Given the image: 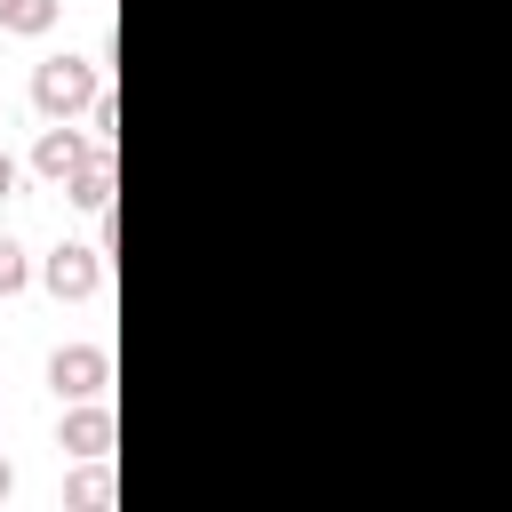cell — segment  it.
<instances>
[{
	"mask_svg": "<svg viewBox=\"0 0 512 512\" xmlns=\"http://www.w3.org/2000/svg\"><path fill=\"white\" fill-rule=\"evenodd\" d=\"M96 96H104L96 56H48V64L32 72V104H40V120H80Z\"/></svg>",
	"mask_w": 512,
	"mask_h": 512,
	"instance_id": "obj_1",
	"label": "cell"
},
{
	"mask_svg": "<svg viewBox=\"0 0 512 512\" xmlns=\"http://www.w3.org/2000/svg\"><path fill=\"white\" fill-rule=\"evenodd\" d=\"M96 152H112V144H96V128L80 136L72 120H48V128H40V144H32V176L64 192V184H72V176H80V168H88Z\"/></svg>",
	"mask_w": 512,
	"mask_h": 512,
	"instance_id": "obj_2",
	"label": "cell"
},
{
	"mask_svg": "<svg viewBox=\"0 0 512 512\" xmlns=\"http://www.w3.org/2000/svg\"><path fill=\"white\" fill-rule=\"evenodd\" d=\"M104 256H112V248H80V240H56V248L40 256V288H48L56 304H80V296H96V288H104Z\"/></svg>",
	"mask_w": 512,
	"mask_h": 512,
	"instance_id": "obj_3",
	"label": "cell"
},
{
	"mask_svg": "<svg viewBox=\"0 0 512 512\" xmlns=\"http://www.w3.org/2000/svg\"><path fill=\"white\" fill-rule=\"evenodd\" d=\"M48 384H56V400H104L112 352H104V344H56V352H48Z\"/></svg>",
	"mask_w": 512,
	"mask_h": 512,
	"instance_id": "obj_4",
	"label": "cell"
},
{
	"mask_svg": "<svg viewBox=\"0 0 512 512\" xmlns=\"http://www.w3.org/2000/svg\"><path fill=\"white\" fill-rule=\"evenodd\" d=\"M56 448L80 456V464H88V456H112V408H104V400H72V416L56 424Z\"/></svg>",
	"mask_w": 512,
	"mask_h": 512,
	"instance_id": "obj_5",
	"label": "cell"
},
{
	"mask_svg": "<svg viewBox=\"0 0 512 512\" xmlns=\"http://www.w3.org/2000/svg\"><path fill=\"white\" fill-rule=\"evenodd\" d=\"M64 200H72V208H88V216H112V152H96V160L64 184Z\"/></svg>",
	"mask_w": 512,
	"mask_h": 512,
	"instance_id": "obj_6",
	"label": "cell"
},
{
	"mask_svg": "<svg viewBox=\"0 0 512 512\" xmlns=\"http://www.w3.org/2000/svg\"><path fill=\"white\" fill-rule=\"evenodd\" d=\"M56 8H64V0H0V32H24V40H40V32L56 24Z\"/></svg>",
	"mask_w": 512,
	"mask_h": 512,
	"instance_id": "obj_7",
	"label": "cell"
},
{
	"mask_svg": "<svg viewBox=\"0 0 512 512\" xmlns=\"http://www.w3.org/2000/svg\"><path fill=\"white\" fill-rule=\"evenodd\" d=\"M64 504H72V512H96V504H112V472H104V456H88V472L64 488Z\"/></svg>",
	"mask_w": 512,
	"mask_h": 512,
	"instance_id": "obj_8",
	"label": "cell"
},
{
	"mask_svg": "<svg viewBox=\"0 0 512 512\" xmlns=\"http://www.w3.org/2000/svg\"><path fill=\"white\" fill-rule=\"evenodd\" d=\"M24 280H32V256L16 232H0V296H24Z\"/></svg>",
	"mask_w": 512,
	"mask_h": 512,
	"instance_id": "obj_9",
	"label": "cell"
},
{
	"mask_svg": "<svg viewBox=\"0 0 512 512\" xmlns=\"http://www.w3.org/2000/svg\"><path fill=\"white\" fill-rule=\"evenodd\" d=\"M88 128H96V144H112V136H120V104L96 96V104H88Z\"/></svg>",
	"mask_w": 512,
	"mask_h": 512,
	"instance_id": "obj_10",
	"label": "cell"
},
{
	"mask_svg": "<svg viewBox=\"0 0 512 512\" xmlns=\"http://www.w3.org/2000/svg\"><path fill=\"white\" fill-rule=\"evenodd\" d=\"M8 192H16V160L0 152V200H8Z\"/></svg>",
	"mask_w": 512,
	"mask_h": 512,
	"instance_id": "obj_11",
	"label": "cell"
},
{
	"mask_svg": "<svg viewBox=\"0 0 512 512\" xmlns=\"http://www.w3.org/2000/svg\"><path fill=\"white\" fill-rule=\"evenodd\" d=\"M8 488H16V464H8V456H0V504H8Z\"/></svg>",
	"mask_w": 512,
	"mask_h": 512,
	"instance_id": "obj_12",
	"label": "cell"
}]
</instances>
